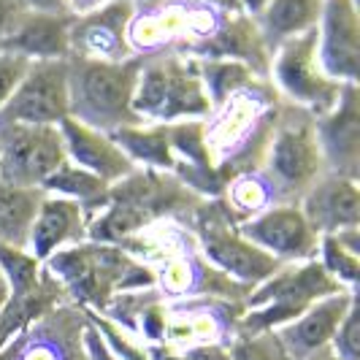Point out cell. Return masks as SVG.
<instances>
[{
  "label": "cell",
  "mask_w": 360,
  "mask_h": 360,
  "mask_svg": "<svg viewBox=\"0 0 360 360\" xmlns=\"http://www.w3.org/2000/svg\"><path fill=\"white\" fill-rule=\"evenodd\" d=\"M149 360H181V352L171 344H146Z\"/></svg>",
  "instance_id": "d590c367"
},
{
  "label": "cell",
  "mask_w": 360,
  "mask_h": 360,
  "mask_svg": "<svg viewBox=\"0 0 360 360\" xmlns=\"http://www.w3.org/2000/svg\"><path fill=\"white\" fill-rule=\"evenodd\" d=\"M65 117H71L68 60L30 63L0 108V125H60Z\"/></svg>",
  "instance_id": "ba28073f"
},
{
  "label": "cell",
  "mask_w": 360,
  "mask_h": 360,
  "mask_svg": "<svg viewBox=\"0 0 360 360\" xmlns=\"http://www.w3.org/2000/svg\"><path fill=\"white\" fill-rule=\"evenodd\" d=\"M130 106L136 120L149 125L206 120L212 114L195 57L174 52L141 57V71L136 79Z\"/></svg>",
  "instance_id": "7a4b0ae2"
},
{
  "label": "cell",
  "mask_w": 360,
  "mask_h": 360,
  "mask_svg": "<svg viewBox=\"0 0 360 360\" xmlns=\"http://www.w3.org/2000/svg\"><path fill=\"white\" fill-rule=\"evenodd\" d=\"M179 352H181V360H231L228 344H217V342L190 344V347H181Z\"/></svg>",
  "instance_id": "d6a6232c"
},
{
  "label": "cell",
  "mask_w": 360,
  "mask_h": 360,
  "mask_svg": "<svg viewBox=\"0 0 360 360\" xmlns=\"http://www.w3.org/2000/svg\"><path fill=\"white\" fill-rule=\"evenodd\" d=\"M73 14H44V11H22L14 27L0 41V52L19 54L30 63L41 60H68V33Z\"/></svg>",
  "instance_id": "ac0fdd59"
},
{
  "label": "cell",
  "mask_w": 360,
  "mask_h": 360,
  "mask_svg": "<svg viewBox=\"0 0 360 360\" xmlns=\"http://www.w3.org/2000/svg\"><path fill=\"white\" fill-rule=\"evenodd\" d=\"M222 198H225L222 206L228 209V214L233 217L236 222L260 214L274 203H282L276 190H274V184L260 168L238 171L233 176H228L225 187H222Z\"/></svg>",
  "instance_id": "603a6c76"
},
{
  "label": "cell",
  "mask_w": 360,
  "mask_h": 360,
  "mask_svg": "<svg viewBox=\"0 0 360 360\" xmlns=\"http://www.w3.org/2000/svg\"><path fill=\"white\" fill-rule=\"evenodd\" d=\"M269 0H241V8H244V14H250V17H255L263 6H266Z\"/></svg>",
  "instance_id": "f35d334b"
},
{
  "label": "cell",
  "mask_w": 360,
  "mask_h": 360,
  "mask_svg": "<svg viewBox=\"0 0 360 360\" xmlns=\"http://www.w3.org/2000/svg\"><path fill=\"white\" fill-rule=\"evenodd\" d=\"M236 228L247 241H252L257 250L271 255L282 266L317 257L320 233L309 225L298 203H274L266 212L236 222Z\"/></svg>",
  "instance_id": "30bf717a"
},
{
  "label": "cell",
  "mask_w": 360,
  "mask_h": 360,
  "mask_svg": "<svg viewBox=\"0 0 360 360\" xmlns=\"http://www.w3.org/2000/svg\"><path fill=\"white\" fill-rule=\"evenodd\" d=\"M198 3H206V6H212V8L222 11V14H238V11H244L241 8V0H198Z\"/></svg>",
  "instance_id": "74e56055"
},
{
  "label": "cell",
  "mask_w": 360,
  "mask_h": 360,
  "mask_svg": "<svg viewBox=\"0 0 360 360\" xmlns=\"http://www.w3.org/2000/svg\"><path fill=\"white\" fill-rule=\"evenodd\" d=\"M139 71H141V57H127L120 63L68 57L71 117L103 133L136 125L139 120L130 103Z\"/></svg>",
  "instance_id": "3957f363"
},
{
  "label": "cell",
  "mask_w": 360,
  "mask_h": 360,
  "mask_svg": "<svg viewBox=\"0 0 360 360\" xmlns=\"http://www.w3.org/2000/svg\"><path fill=\"white\" fill-rule=\"evenodd\" d=\"M195 65H198V76H200V82H203V90L209 95L212 108L219 106V103H225L231 95L241 92L244 87L255 84L257 79H263V76H257L250 65H244V63H238V60L195 57Z\"/></svg>",
  "instance_id": "484cf974"
},
{
  "label": "cell",
  "mask_w": 360,
  "mask_h": 360,
  "mask_svg": "<svg viewBox=\"0 0 360 360\" xmlns=\"http://www.w3.org/2000/svg\"><path fill=\"white\" fill-rule=\"evenodd\" d=\"M41 190L46 195H57V198H68L73 203H79L92 217L108 200L111 184H106L103 179H98L95 174L65 160L49 179L41 184Z\"/></svg>",
  "instance_id": "cb8c5ba5"
},
{
  "label": "cell",
  "mask_w": 360,
  "mask_h": 360,
  "mask_svg": "<svg viewBox=\"0 0 360 360\" xmlns=\"http://www.w3.org/2000/svg\"><path fill=\"white\" fill-rule=\"evenodd\" d=\"M260 171L269 176L282 203H292L288 198H301L323 176V152L317 144L314 117L309 111L290 106L276 114Z\"/></svg>",
  "instance_id": "5b68a950"
},
{
  "label": "cell",
  "mask_w": 360,
  "mask_h": 360,
  "mask_svg": "<svg viewBox=\"0 0 360 360\" xmlns=\"http://www.w3.org/2000/svg\"><path fill=\"white\" fill-rule=\"evenodd\" d=\"M30 60L11 52H0V108L8 103V98L17 90L19 79L25 76Z\"/></svg>",
  "instance_id": "4dcf8cb0"
},
{
  "label": "cell",
  "mask_w": 360,
  "mask_h": 360,
  "mask_svg": "<svg viewBox=\"0 0 360 360\" xmlns=\"http://www.w3.org/2000/svg\"><path fill=\"white\" fill-rule=\"evenodd\" d=\"M82 314H84V320L103 336V342H106L108 349L117 355V360H149V355H146V344L136 342V339L130 336V330L120 328L117 323H111L106 314H101V311L82 309Z\"/></svg>",
  "instance_id": "83f0119b"
},
{
  "label": "cell",
  "mask_w": 360,
  "mask_h": 360,
  "mask_svg": "<svg viewBox=\"0 0 360 360\" xmlns=\"http://www.w3.org/2000/svg\"><path fill=\"white\" fill-rule=\"evenodd\" d=\"M355 298H358V290H339L333 295H325L320 301H314L292 323L274 330L279 336L282 347H285L288 358L304 360L309 355H314V352L328 349L336 328L342 325L344 314H347V309L352 307Z\"/></svg>",
  "instance_id": "9a60e30c"
},
{
  "label": "cell",
  "mask_w": 360,
  "mask_h": 360,
  "mask_svg": "<svg viewBox=\"0 0 360 360\" xmlns=\"http://www.w3.org/2000/svg\"><path fill=\"white\" fill-rule=\"evenodd\" d=\"M195 244H198L203 260L212 269L233 282L236 288L252 290L266 282L274 271L282 269L279 260L257 250L252 241L238 233L236 219L228 214L222 203H209L198 212V228H195Z\"/></svg>",
  "instance_id": "8992f818"
},
{
  "label": "cell",
  "mask_w": 360,
  "mask_h": 360,
  "mask_svg": "<svg viewBox=\"0 0 360 360\" xmlns=\"http://www.w3.org/2000/svg\"><path fill=\"white\" fill-rule=\"evenodd\" d=\"M44 269L65 295L90 311H103L122 292L155 288L152 271L136 255L92 238L54 252Z\"/></svg>",
  "instance_id": "6da1fadb"
},
{
  "label": "cell",
  "mask_w": 360,
  "mask_h": 360,
  "mask_svg": "<svg viewBox=\"0 0 360 360\" xmlns=\"http://www.w3.org/2000/svg\"><path fill=\"white\" fill-rule=\"evenodd\" d=\"M106 0H65V8L73 17H82V14H90L98 6H103Z\"/></svg>",
  "instance_id": "8d00e7d4"
},
{
  "label": "cell",
  "mask_w": 360,
  "mask_h": 360,
  "mask_svg": "<svg viewBox=\"0 0 360 360\" xmlns=\"http://www.w3.org/2000/svg\"><path fill=\"white\" fill-rule=\"evenodd\" d=\"M269 76L274 90L285 95L295 108H304L311 117L330 111L339 101L342 87L339 82L328 79L317 60V33L314 27L282 41L271 52Z\"/></svg>",
  "instance_id": "52a82bcc"
},
{
  "label": "cell",
  "mask_w": 360,
  "mask_h": 360,
  "mask_svg": "<svg viewBox=\"0 0 360 360\" xmlns=\"http://www.w3.org/2000/svg\"><path fill=\"white\" fill-rule=\"evenodd\" d=\"M22 11H44V14H68L65 0H17Z\"/></svg>",
  "instance_id": "836d02e7"
},
{
  "label": "cell",
  "mask_w": 360,
  "mask_h": 360,
  "mask_svg": "<svg viewBox=\"0 0 360 360\" xmlns=\"http://www.w3.org/2000/svg\"><path fill=\"white\" fill-rule=\"evenodd\" d=\"M136 3L130 0H106L90 14L71 19L68 46L71 57L79 60H101V63H120L136 57L127 44V25L133 17Z\"/></svg>",
  "instance_id": "7c38bea8"
},
{
  "label": "cell",
  "mask_w": 360,
  "mask_h": 360,
  "mask_svg": "<svg viewBox=\"0 0 360 360\" xmlns=\"http://www.w3.org/2000/svg\"><path fill=\"white\" fill-rule=\"evenodd\" d=\"M44 276V263L22 247L0 244V279L6 282L8 295L30 292Z\"/></svg>",
  "instance_id": "4316f807"
},
{
  "label": "cell",
  "mask_w": 360,
  "mask_h": 360,
  "mask_svg": "<svg viewBox=\"0 0 360 360\" xmlns=\"http://www.w3.org/2000/svg\"><path fill=\"white\" fill-rule=\"evenodd\" d=\"M108 136L139 168L171 174L174 152H171V141H168V125L136 122V125L117 127Z\"/></svg>",
  "instance_id": "44dd1931"
},
{
  "label": "cell",
  "mask_w": 360,
  "mask_h": 360,
  "mask_svg": "<svg viewBox=\"0 0 360 360\" xmlns=\"http://www.w3.org/2000/svg\"><path fill=\"white\" fill-rule=\"evenodd\" d=\"M65 162L57 125H0V181L38 187Z\"/></svg>",
  "instance_id": "9c48e42d"
},
{
  "label": "cell",
  "mask_w": 360,
  "mask_h": 360,
  "mask_svg": "<svg viewBox=\"0 0 360 360\" xmlns=\"http://www.w3.org/2000/svg\"><path fill=\"white\" fill-rule=\"evenodd\" d=\"M130 3H136V0H130Z\"/></svg>",
  "instance_id": "b9f144b4"
},
{
  "label": "cell",
  "mask_w": 360,
  "mask_h": 360,
  "mask_svg": "<svg viewBox=\"0 0 360 360\" xmlns=\"http://www.w3.org/2000/svg\"><path fill=\"white\" fill-rule=\"evenodd\" d=\"M82 328L84 314L76 325L65 311L52 309L6 344L0 360H87L82 349Z\"/></svg>",
  "instance_id": "5bb4252c"
},
{
  "label": "cell",
  "mask_w": 360,
  "mask_h": 360,
  "mask_svg": "<svg viewBox=\"0 0 360 360\" xmlns=\"http://www.w3.org/2000/svg\"><path fill=\"white\" fill-rule=\"evenodd\" d=\"M339 360H360V304L358 298L352 301V307L347 309L342 325L336 328L330 347H328Z\"/></svg>",
  "instance_id": "f546056e"
},
{
  "label": "cell",
  "mask_w": 360,
  "mask_h": 360,
  "mask_svg": "<svg viewBox=\"0 0 360 360\" xmlns=\"http://www.w3.org/2000/svg\"><path fill=\"white\" fill-rule=\"evenodd\" d=\"M44 200V190L38 187H19L0 181V244L27 250L30 228Z\"/></svg>",
  "instance_id": "7402d4cb"
},
{
  "label": "cell",
  "mask_w": 360,
  "mask_h": 360,
  "mask_svg": "<svg viewBox=\"0 0 360 360\" xmlns=\"http://www.w3.org/2000/svg\"><path fill=\"white\" fill-rule=\"evenodd\" d=\"M344 290L333 282L317 260L288 263L274 271L266 282L252 288L244 298V311L236 323V333H266L292 323L314 301Z\"/></svg>",
  "instance_id": "277c9868"
},
{
  "label": "cell",
  "mask_w": 360,
  "mask_h": 360,
  "mask_svg": "<svg viewBox=\"0 0 360 360\" xmlns=\"http://www.w3.org/2000/svg\"><path fill=\"white\" fill-rule=\"evenodd\" d=\"M317 144L323 152L328 174H342L358 179L360 171V90L358 84H344L339 101L330 111L314 117Z\"/></svg>",
  "instance_id": "4fadbf2b"
},
{
  "label": "cell",
  "mask_w": 360,
  "mask_h": 360,
  "mask_svg": "<svg viewBox=\"0 0 360 360\" xmlns=\"http://www.w3.org/2000/svg\"><path fill=\"white\" fill-rule=\"evenodd\" d=\"M228 352H231V360H290L274 330L233 333V339L228 344Z\"/></svg>",
  "instance_id": "f1b7e54d"
},
{
  "label": "cell",
  "mask_w": 360,
  "mask_h": 360,
  "mask_svg": "<svg viewBox=\"0 0 360 360\" xmlns=\"http://www.w3.org/2000/svg\"><path fill=\"white\" fill-rule=\"evenodd\" d=\"M87 225H90V214L79 203L44 193V200L38 206V214L30 228L27 252L38 257L41 263H46L54 252L84 241Z\"/></svg>",
  "instance_id": "d6986e66"
},
{
  "label": "cell",
  "mask_w": 360,
  "mask_h": 360,
  "mask_svg": "<svg viewBox=\"0 0 360 360\" xmlns=\"http://www.w3.org/2000/svg\"><path fill=\"white\" fill-rule=\"evenodd\" d=\"M304 360H339L330 349H323V352H314V355H309V358H304Z\"/></svg>",
  "instance_id": "ab89813d"
},
{
  "label": "cell",
  "mask_w": 360,
  "mask_h": 360,
  "mask_svg": "<svg viewBox=\"0 0 360 360\" xmlns=\"http://www.w3.org/2000/svg\"><path fill=\"white\" fill-rule=\"evenodd\" d=\"M317 33V60L328 79L358 84L360 76V11L358 0H323Z\"/></svg>",
  "instance_id": "8fae6325"
},
{
  "label": "cell",
  "mask_w": 360,
  "mask_h": 360,
  "mask_svg": "<svg viewBox=\"0 0 360 360\" xmlns=\"http://www.w3.org/2000/svg\"><path fill=\"white\" fill-rule=\"evenodd\" d=\"M6 298H8V288H6V282L0 279V314H3V307H6Z\"/></svg>",
  "instance_id": "60d3db41"
},
{
  "label": "cell",
  "mask_w": 360,
  "mask_h": 360,
  "mask_svg": "<svg viewBox=\"0 0 360 360\" xmlns=\"http://www.w3.org/2000/svg\"><path fill=\"white\" fill-rule=\"evenodd\" d=\"M22 8L17 0H0V41L6 38V33L14 27V22L19 19Z\"/></svg>",
  "instance_id": "e575fe53"
},
{
  "label": "cell",
  "mask_w": 360,
  "mask_h": 360,
  "mask_svg": "<svg viewBox=\"0 0 360 360\" xmlns=\"http://www.w3.org/2000/svg\"><path fill=\"white\" fill-rule=\"evenodd\" d=\"M323 271L344 290H358L360 279V228L320 236L314 257Z\"/></svg>",
  "instance_id": "d4e9b609"
},
{
  "label": "cell",
  "mask_w": 360,
  "mask_h": 360,
  "mask_svg": "<svg viewBox=\"0 0 360 360\" xmlns=\"http://www.w3.org/2000/svg\"><path fill=\"white\" fill-rule=\"evenodd\" d=\"M309 225L320 236L360 228V184L342 174H328L298 198Z\"/></svg>",
  "instance_id": "2e32d148"
},
{
  "label": "cell",
  "mask_w": 360,
  "mask_h": 360,
  "mask_svg": "<svg viewBox=\"0 0 360 360\" xmlns=\"http://www.w3.org/2000/svg\"><path fill=\"white\" fill-rule=\"evenodd\" d=\"M57 127H60V136L65 144V160L95 174L106 184H117L139 171V165L130 160L103 130H95L73 117H65Z\"/></svg>",
  "instance_id": "e0dca14e"
},
{
  "label": "cell",
  "mask_w": 360,
  "mask_h": 360,
  "mask_svg": "<svg viewBox=\"0 0 360 360\" xmlns=\"http://www.w3.org/2000/svg\"><path fill=\"white\" fill-rule=\"evenodd\" d=\"M320 6L323 0H269L252 19L266 46L274 52L282 41L311 30L320 19Z\"/></svg>",
  "instance_id": "ffe728a7"
},
{
  "label": "cell",
  "mask_w": 360,
  "mask_h": 360,
  "mask_svg": "<svg viewBox=\"0 0 360 360\" xmlns=\"http://www.w3.org/2000/svg\"><path fill=\"white\" fill-rule=\"evenodd\" d=\"M82 349H84V358L87 360H117V355L103 342V336L87 320H84V328H82Z\"/></svg>",
  "instance_id": "1f68e13d"
}]
</instances>
